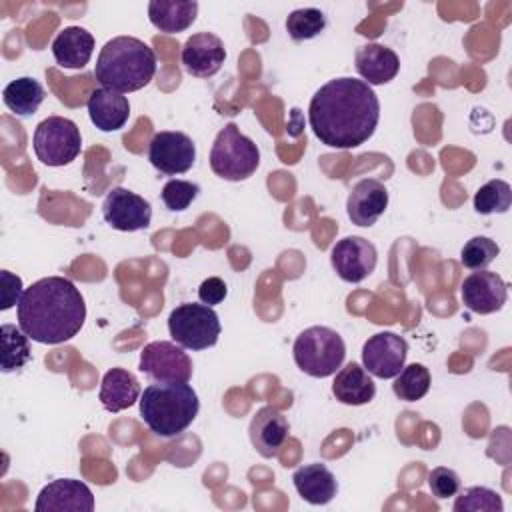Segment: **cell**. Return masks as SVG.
Returning a JSON list of instances; mask_svg holds the SVG:
<instances>
[{
	"mask_svg": "<svg viewBox=\"0 0 512 512\" xmlns=\"http://www.w3.org/2000/svg\"><path fill=\"white\" fill-rule=\"evenodd\" d=\"M326 28V16L318 8H298L286 18V32L292 40L302 42L318 36Z\"/></svg>",
	"mask_w": 512,
	"mask_h": 512,
	"instance_id": "30",
	"label": "cell"
},
{
	"mask_svg": "<svg viewBox=\"0 0 512 512\" xmlns=\"http://www.w3.org/2000/svg\"><path fill=\"white\" fill-rule=\"evenodd\" d=\"M140 394V384L132 372L124 368H110L102 376L98 398L108 412L116 414L140 400Z\"/></svg>",
	"mask_w": 512,
	"mask_h": 512,
	"instance_id": "24",
	"label": "cell"
},
{
	"mask_svg": "<svg viewBox=\"0 0 512 512\" xmlns=\"http://www.w3.org/2000/svg\"><path fill=\"white\" fill-rule=\"evenodd\" d=\"M220 320L212 306L186 302L176 306L168 316V332L184 350H204L218 342Z\"/></svg>",
	"mask_w": 512,
	"mask_h": 512,
	"instance_id": "7",
	"label": "cell"
},
{
	"mask_svg": "<svg viewBox=\"0 0 512 512\" xmlns=\"http://www.w3.org/2000/svg\"><path fill=\"white\" fill-rule=\"evenodd\" d=\"M88 116L90 122L102 132L120 130L130 116L128 98L110 88H96L88 96Z\"/></svg>",
	"mask_w": 512,
	"mask_h": 512,
	"instance_id": "20",
	"label": "cell"
},
{
	"mask_svg": "<svg viewBox=\"0 0 512 512\" xmlns=\"http://www.w3.org/2000/svg\"><path fill=\"white\" fill-rule=\"evenodd\" d=\"M96 80L102 88L136 92L150 84L156 74V54L140 38L116 36L108 40L96 60Z\"/></svg>",
	"mask_w": 512,
	"mask_h": 512,
	"instance_id": "3",
	"label": "cell"
},
{
	"mask_svg": "<svg viewBox=\"0 0 512 512\" xmlns=\"http://www.w3.org/2000/svg\"><path fill=\"white\" fill-rule=\"evenodd\" d=\"M380 120V102L372 86L350 76L328 80L308 106V122L314 136L336 150L364 144Z\"/></svg>",
	"mask_w": 512,
	"mask_h": 512,
	"instance_id": "1",
	"label": "cell"
},
{
	"mask_svg": "<svg viewBox=\"0 0 512 512\" xmlns=\"http://www.w3.org/2000/svg\"><path fill=\"white\" fill-rule=\"evenodd\" d=\"M454 512H502L504 504L496 490L486 486H470L454 500Z\"/></svg>",
	"mask_w": 512,
	"mask_h": 512,
	"instance_id": "31",
	"label": "cell"
},
{
	"mask_svg": "<svg viewBox=\"0 0 512 512\" xmlns=\"http://www.w3.org/2000/svg\"><path fill=\"white\" fill-rule=\"evenodd\" d=\"M388 208V190L376 178H364L354 184L346 200V212L352 224L370 228Z\"/></svg>",
	"mask_w": 512,
	"mask_h": 512,
	"instance_id": "17",
	"label": "cell"
},
{
	"mask_svg": "<svg viewBox=\"0 0 512 512\" xmlns=\"http://www.w3.org/2000/svg\"><path fill=\"white\" fill-rule=\"evenodd\" d=\"M296 366L312 376L326 378L336 374L346 356L342 336L328 326H310L302 330L292 346Z\"/></svg>",
	"mask_w": 512,
	"mask_h": 512,
	"instance_id": "5",
	"label": "cell"
},
{
	"mask_svg": "<svg viewBox=\"0 0 512 512\" xmlns=\"http://www.w3.org/2000/svg\"><path fill=\"white\" fill-rule=\"evenodd\" d=\"M200 194V186L188 180H168L162 188V202L166 204L168 210L172 212H182L186 210Z\"/></svg>",
	"mask_w": 512,
	"mask_h": 512,
	"instance_id": "33",
	"label": "cell"
},
{
	"mask_svg": "<svg viewBox=\"0 0 512 512\" xmlns=\"http://www.w3.org/2000/svg\"><path fill=\"white\" fill-rule=\"evenodd\" d=\"M408 342L396 332H378L362 346V366L370 376L394 378L406 362Z\"/></svg>",
	"mask_w": 512,
	"mask_h": 512,
	"instance_id": "12",
	"label": "cell"
},
{
	"mask_svg": "<svg viewBox=\"0 0 512 512\" xmlns=\"http://www.w3.org/2000/svg\"><path fill=\"white\" fill-rule=\"evenodd\" d=\"M394 394L404 402H416L430 390V372L424 364H408L396 376L392 384Z\"/></svg>",
	"mask_w": 512,
	"mask_h": 512,
	"instance_id": "28",
	"label": "cell"
},
{
	"mask_svg": "<svg viewBox=\"0 0 512 512\" xmlns=\"http://www.w3.org/2000/svg\"><path fill=\"white\" fill-rule=\"evenodd\" d=\"M460 298L470 312L492 314L506 304L508 288L500 274L490 270H476L464 278L460 286Z\"/></svg>",
	"mask_w": 512,
	"mask_h": 512,
	"instance_id": "14",
	"label": "cell"
},
{
	"mask_svg": "<svg viewBox=\"0 0 512 512\" xmlns=\"http://www.w3.org/2000/svg\"><path fill=\"white\" fill-rule=\"evenodd\" d=\"M376 262V246L362 236H346L330 250V264L344 282H362L374 272Z\"/></svg>",
	"mask_w": 512,
	"mask_h": 512,
	"instance_id": "11",
	"label": "cell"
},
{
	"mask_svg": "<svg viewBox=\"0 0 512 512\" xmlns=\"http://www.w3.org/2000/svg\"><path fill=\"white\" fill-rule=\"evenodd\" d=\"M94 52V36L80 26H68L52 40V56L62 68H84Z\"/></svg>",
	"mask_w": 512,
	"mask_h": 512,
	"instance_id": "22",
	"label": "cell"
},
{
	"mask_svg": "<svg viewBox=\"0 0 512 512\" xmlns=\"http://www.w3.org/2000/svg\"><path fill=\"white\" fill-rule=\"evenodd\" d=\"M32 146L36 158L52 168L66 166L82 150V136L76 122L64 116L44 118L32 136Z\"/></svg>",
	"mask_w": 512,
	"mask_h": 512,
	"instance_id": "8",
	"label": "cell"
},
{
	"mask_svg": "<svg viewBox=\"0 0 512 512\" xmlns=\"http://www.w3.org/2000/svg\"><path fill=\"white\" fill-rule=\"evenodd\" d=\"M354 66L368 86H378V84H388L390 80L396 78L400 70V60L396 52L390 50L388 46L370 42L356 50Z\"/></svg>",
	"mask_w": 512,
	"mask_h": 512,
	"instance_id": "19",
	"label": "cell"
},
{
	"mask_svg": "<svg viewBox=\"0 0 512 512\" xmlns=\"http://www.w3.org/2000/svg\"><path fill=\"white\" fill-rule=\"evenodd\" d=\"M104 222L120 232H136L150 226L152 206L148 200L126 188H112L102 202Z\"/></svg>",
	"mask_w": 512,
	"mask_h": 512,
	"instance_id": "13",
	"label": "cell"
},
{
	"mask_svg": "<svg viewBox=\"0 0 512 512\" xmlns=\"http://www.w3.org/2000/svg\"><path fill=\"white\" fill-rule=\"evenodd\" d=\"M498 254H500V248L492 238L474 236L462 246L460 262L470 270H486V266L494 262Z\"/></svg>",
	"mask_w": 512,
	"mask_h": 512,
	"instance_id": "32",
	"label": "cell"
},
{
	"mask_svg": "<svg viewBox=\"0 0 512 512\" xmlns=\"http://www.w3.org/2000/svg\"><path fill=\"white\" fill-rule=\"evenodd\" d=\"M180 58L184 70L190 76L210 78L222 68L226 60V48L216 34L198 32L184 42Z\"/></svg>",
	"mask_w": 512,
	"mask_h": 512,
	"instance_id": "16",
	"label": "cell"
},
{
	"mask_svg": "<svg viewBox=\"0 0 512 512\" xmlns=\"http://www.w3.org/2000/svg\"><path fill=\"white\" fill-rule=\"evenodd\" d=\"M512 204V188L508 182L494 178L478 188L474 194V210L478 214H502Z\"/></svg>",
	"mask_w": 512,
	"mask_h": 512,
	"instance_id": "29",
	"label": "cell"
},
{
	"mask_svg": "<svg viewBox=\"0 0 512 512\" xmlns=\"http://www.w3.org/2000/svg\"><path fill=\"white\" fill-rule=\"evenodd\" d=\"M292 482L296 492L302 496V500L314 506L328 504L338 492L336 476L322 462L296 468V472L292 474Z\"/></svg>",
	"mask_w": 512,
	"mask_h": 512,
	"instance_id": "21",
	"label": "cell"
},
{
	"mask_svg": "<svg viewBox=\"0 0 512 512\" xmlns=\"http://www.w3.org/2000/svg\"><path fill=\"white\" fill-rule=\"evenodd\" d=\"M332 394L346 406H362L376 396V384L364 366L348 362L344 368H338L332 382Z\"/></svg>",
	"mask_w": 512,
	"mask_h": 512,
	"instance_id": "23",
	"label": "cell"
},
{
	"mask_svg": "<svg viewBox=\"0 0 512 512\" xmlns=\"http://www.w3.org/2000/svg\"><path fill=\"white\" fill-rule=\"evenodd\" d=\"M32 358L28 336L14 324L0 326V368L2 372H16Z\"/></svg>",
	"mask_w": 512,
	"mask_h": 512,
	"instance_id": "27",
	"label": "cell"
},
{
	"mask_svg": "<svg viewBox=\"0 0 512 512\" xmlns=\"http://www.w3.org/2000/svg\"><path fill=\"white\" fill-rule=\"evenodd\" d=\"M138 406L150 432L160 438H174L194 422L200 400L188 382H158L144 388Z\"/></svg>",
	"mask_w": 512,
	"mask_h": 512,
	"instance_id": "4",
	"label": "cell"
},
{
	"mask_svg": "<svg viewBox=\"0 0 512 512\" xmlns=\"http://www.w3.org/2000/svg\"><path fill=\"white\" fill-rule=\"evenodd\" d=\"M260 166V150L252 138L240 132V128L230 122L218 134L210 150V168L216 176L240 182L250 178Z\"/></svg>",
	"mask_w": 512,
	"mask_h": 512,
	"instance_id": "6",
	"label": "cell"
},
{
	"mask_svg": "<svg viewBox=\"0 0 512 512\" xmlns=\"http://www.w3.org/2000/svg\"><path fill=\"white\" fill-rule=\"evenodd\" d=\"M0 278H2V304H0V310H8L14 304H18L22 294H24L22 280H20V276H16V274H12L8 270H2Z\"/></svg>",
	"mask_w": 512,
	"mask_h": 512,
	"instance_id": "35",
	"label": "cell"
},
{
	"mask_svg": "<svg viewBox=\"0 0 512 512\" xmlns=\"http://www.w3.org/2000/svg\"><path fill=\"white\" fill-rule=\"evenodd\" d=\"M44 96L46 94L42 84L32 76H22L12 80L2 92V100L6 108L16 116H32L44 102Z\"/></svg>",
	"mask_w": 512,
	"mask_h": 512,
	"instance_id": "26",
	"label": "cell"
},
{
	"mask_svg": "<svg viewBox=\"0 0 512 512\" xmlns=\"http://www.w3.org/2000/svg\"><path fill=\"white\" fill-rule=\"evenodd\" d=\"M36 512H92V490L74 478H58L46 484L36 498Z\"/></svg>",
	"mask_w": 512,
	"mask_h": 512,
	"instance_id": "15",
	"label": "cell"
},
{
	"mask_svg": "<svg viewBox=\"0 0 512 512\" xmlns=\"http://www.w3.org/2000/svg\"><path fill=\"white\" fill-rule=\"evenodd\" d=\"M228 294V286L222 278L218 276H210L206 278L200 288H198V298L202 304H208V306H214V304H220Z\"/></svg>",
	"mask_w": 512,
	"mask_h": 512,
	"instance_id": "36",
	"label": "cell"
},
{
	"mask_svg": "<svg viewBox=\"0 0 512 512\" xmlns=\"http://www.w3.org/2000/svg\"><path fill=\"white\" fill-rule=\"evenodd\" d=\"M22 332L40 344L72 340L86 320L80 290L64 276H48L30 284L16 308Z\"/></svg>",
	"mask_w": 512,
	"mask_h": 512,
	"instance_id": "2",
	"label": "cell"
},
{
	"mask_svg": "<svg viewBox=\"0 0 512 512\" xmlns=\"http://www.w3.org/2000/svg\"><path fill=\"white\" fill-rule=\"evenodd\" d=\"M148 160L162 174H184L196 162V146L184 132H156L148 146Z\"/></svg>",
	"mask_w": 512,
	"mask_h": 512,
	"instance_id": "10",
	"label": "cell"
},
{
	"mask_svg": "<svg viewBox=\"0 0 512 512\" xmlns=\"http://www.w3.org/2000/svg\"><path fill=\"white\" fill-rule=\"evenodd\" d=\"M290 432L286 416L274 406H262L250 420L248 436L256 452L264 458L278 456Z\"/></svg>",
	"mask_w": 512,
	"mask_h": 512,
	"instance_id": "18",
	"label": "cell"
},
{
	"mask_svg": "<svg viewBox=\"0 0 512 512\" xmlns=\"http://www.w3.org/2000/svg\"><path fill=\"white\" fill-rule=\"evenodd\" d=\"M140 370L156 382H188L192 360L182 346L168 340H154L140 352Z\"/></svg>",
	"mask_w": 512,
	"mask_h": 512,
	"instance_id": "9",
	"label": "cell"
},
{
	"mask_svg": "<svg viewBox=\"0 0 512 512\" xmlns=\"http://www.w3.org/2000/svg\"><path fill=\"white\" fill-rule=\"evenodd\" d=\"M198 14L194 0H152L148 4V18L164 34H176L190 28Z\"/></svg>",
	"mask_w": 512,
	"mask_h": 512,
	"instance_id": "25",
	"label": "cell"
},
{
	"mask_svg": "<svg viewBox=\"0 0 512 512\" xmlns=\"http://www.w3.org/2000/svg\"><path fill=\"white\" fill-rule=\"evenodd\" d=\"M428 486L432 496H436L438 500L456 496L460 492V476L452 470V468H432L428 474Z\"/></svg>",
	"mask_w": 512,
	"mask_h": 512,
	"instance_id": "34",
	"label": "cell"
}]
</instances>
